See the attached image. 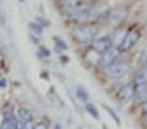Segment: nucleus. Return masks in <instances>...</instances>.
<instances>
[{"label": "nucleus", "mask_w": 147, "mask_h": 129, "mask_svg": "<svg viewBox=\"0 0 147 129\" xmlns=\"http://www.w3.org/2000/svg\"><path fill=\"white\" fill-rule=\"evenodd\" d=\"M104 108L109 112V115L114 119V122H116V124H121V120H119V117H118V114H116V110H114L113 107H109V105H104Z\"/></svg>", "instance_id": "obj_13"}, {"label": "nucleus", "mask_w": 147, "mask_h": 129, "mask_svg": "<svg viewBox=\"0 0 147 129\" xmlns=\"http://www.w3.org/2000/svg\"><path fill=\"white\" fill-rule=\"evenodd\" d=\"M7 86V81L5 79H0V88H5Z\"/></svg>", "instance_id": "obj_19"}, {"label": "nucleus", "mask_w": 147, "mask_h": 129, "mask_svg": "<svg viewBox=\"0 0 147 129\" xmlns=\"http://www.w3.org/2000/svg\"><path fill=\"white\" fill-rule=\"evenodd\" d=\"M128 71V64L123 60V59H116L111 66L106 69V72L111 76V78H119V76H125V72Z\"/></svg>", "instance_id": "obj_1"}, {"label": "nucleus", "mask_w": 147, "mask_h": 129, "mask_svg": "<svg viewBox=\"0 0 147 129\" xmlns=\"http://www.w3.org/2000/svg\"><path fill=\"white\" fill-rule=\"evenodd\" d=\"M125 36H126V33H123V31H116V40L113 41V45H114V47H121Z\"/></svg>", "instance_id": "obj_11"}, {"label": "nucleus", "mask_w": 147, "mask_h": 129, "mask_svg": "<svg viewBox=\"0 0 147 129\" xmlns=\"http://www.w3.org/2000/svg\"><path fill=\"white\" fill-rule=\"evenodd\" d=\"M35 129H47V126L43 122H38V124H35Z\"/></svg>", "instance_id": "obj_17"}, {"label": "nucleus", "mask_w": 147, "mask_h": 129, "mask_svg": "<svg viewBox=\"0 0 147 129\" xmlns=\"http://www.w3.org/2000/svg\"><path fill=\"white\" fill-rule=\"evenodd\" d=\"M76 96H78L82 102H85V103L88 102V93L85 91V88H83V86H78V88H76Z\"/></svg>", "instance_id": "obj_10"}, {"label": "nucleus", "mask_w": 147, "mask_h": 129, "mask_svg": "<svg viewBox=\"0 0 147 129\" xmlns=\"http://www.w3.org/2000/svg\"><path fill=\"white\" fill-rule=\"evenodd\" d=\"M116 59H118V50L113 47L111 50H107L106 53H102V67H104V69H107V67L111 66V64H113Z\"/></svg>", "instance_id": "obj_5"}, {"label": "nucleus", "mask_w": 147, "mask_h": 129, "mask_svg": "<svg viewBox=\"0 0 147 129\" xmlns=\"http://www.w3.org/2000/svg\"><path fill=\"white\" fill-rule=\"evenodd\" d=\"M144 83H147V66H144L142 69L137 71L135 81H133V84H144Z\"/></svg>", "instance_id": "obj_8"}, {"label": "nucleus", "mask_w": 147, "mask_h": 129, "mask_svg": "<svg viewBox=\"0 0 147 129\" xmlns=\"http://www.w3.org/2000/svg\"><path fill=\"white\" fill-rule=\"evenodd\" d=\"M137 40H138V33L135 31V29H131V31H128L126 33V36H125V40H123V43H121V50L123 52H126V50H130L135 43H137Z\"/></svg>", "instance_id": "obj_4"}, {"label": "nucleus", "mask_w": 147, "mask_h": 129, "mask_svg": "<svg viewBox=\"0 0 147 129\" xmlns=\"http://www.w3.org/2000/svg\"><path fill=\"white\" fill-rule=\"evenodd\" d=\"M135 86V100L137 102H145L147 100V83L144 84H133Z\"/></svg>", "instance_id": "obj_7"}, {"label": "nucleus", "mask_w": 147, "mask_h": 129, "mask_svg": "<svg viewBox=\"0 0 147 129\" xmlns=\"http://www.w3.org/2000/svg\"><path fill=\"white\" fill-rule=\"evenodd\" d=\"M24 129H35L33 120H26V122H24Z\"/></svg>", "instance_id": "obj_16"}, {"label": "nucleus", "mask_w": 147, "mask_h": 129, "mask_svg": "<svg viewBox=\"0 0 147 129\" xmlns=\"http://www.w3.org/2000/svg\"><path fill=\"white\" fill-rule=\"evenodd\" d=\"M114 45H113V40L109 36H100V38H95L92 40V48L99 53H106L107 50H111Z\"/></svg>", "instance_id": "obj_3"}, {"label": "nucleus", "mask_w": 147, "mask_h": 129, "mask_svg": "<svg viewBox=\"0 0 147 129\" xmlns=\"http://www.w3.org/2000/svg\"><path fill=\"white\" fill-rule=\"evenodd\" d=\"M144 110H145V112H147V100H145V102H144Z\"/></svg>", "instance_id": "obj_20"}, {"label": "nucleus", "mask_w": 147, "mask_h": 129, "mask_svg": "<svg viewBox=\"0 0 147 129\" xmlns=\"http://www.w3.org/2000/svg\"><path fill=\"white\" fill-rule=\"evenodd\" d=\"M30 28H31V31H33L35 35H38V36H40V35H42V31H43V28H42V26H36L35 23H31V24H30Z\"/></svg>", "instance_id": "obj_15"}, {"label": "nucleus", "mask_w": 147, "mask_h": 129, "mask_svg": "<svg viewBox=\"0 0 147 129\" xmlns=\"http://www.w3.org/2000/svg\"><path fill=\"white\" fill-rule=\"evenodd\" d=\"M19 2H24V0H19Z\"/></svg>", "instance_id": "obj_21"}, {"label": "nucleus", "mask_w": 147, "mask_h": 129, "mask_svg": "<svg viewBox=\"0 0 147 129\" xmlns=\"http://www.w3.org/2000/svg\"><path fill=\"white\" fill-rule=\"evenodd\" d=\"M73 36L78 43H90L94 40V29L88 26H80L73 31Z\"/></svg>", "instance_id": "obj_2"}, {"label": "nucleus", "mask_w": 147, "mask_h": 129, "mask_svg": "<svg viewBox=\"0 0 147 129\" xmlns=\"http://www.w3.org/2000/svg\"><path fill=\"white\" fill-rule=\"evenodd\" d=\"M85 105H87V112H88V114H90L94 119H99V112H97V108H95V107H94L90 102H87Z\"/></svg>", "instance_id": "obj_12"}, {"label": "nucleus", "mask_w": 147, "mask_h": 129, "mask_svg": "<svg viewBox=\"0 0 147 129\" xmlns=\"http://www.w3.org/2000/svg\"><path fill=\"white\" fill-rule=\"evenodd\" d=\"M40 53H42L43 57H47V55H49V50H45V48H40Z\"/></svg>", "instance_id": "obj_18"}, {"label": "nucleus", "mask_w": 147, "mask_h": 129, "mask_svg": "<svg viewBox=\"0 0 147 129\" xmlns=\"http://www.w3.org/2000/svg\"><path fill=\"white\" fill-rule=\"evenodd\" d=\"M133 96H135V86L126 84V86L121 88V91H119V100H121V102H128V100H131Z\"/></svg>", "instance_id": "obj_6"}, {"label": "nucleus", "mask_w": 147, "mask_h": 129, "mask_svg": "<svg viewBox=\"0 0 147 129\" xmlns=\"http://www.w3.org/2000/svg\"><path fill=\"white\" fill-rule=\"evenodd\" d=\"M16 119H18V120H21V122H26V120H31V115H30V110H26V108H19V110H18V115H16Z\"/></svg>", "instance_id": "obj_9"}, {"label": "nucleus", "mask_w": 147, "mask_h": 129, "mask_svg": "<svg viewBox=\"0 0 147 129\" xmlns=\"http://www.w3.org/2000/svg\"><path fill=\"white\" fill-rule=\"evenodd\" d=\"M54 41H55V45H57V48H59L61 52L67 50V45H66V41H62L61 38H54Z\"/></svg>", "instance_id": "obj_14"}]
</instances>
